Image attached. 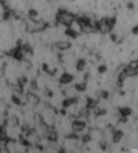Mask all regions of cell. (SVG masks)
Wrapping results in <instances>:
<instances>
[{"mask_svg":"<svg viewBox=\"0 0 138 153\" xmlns=\"http://www.w3.org/2000/svg\"><path fill=\"white\" fill-rule=\"evenodd\" d=\"M116 25V19L112 16H104L99 19V25H97V32L101 34H108Z\"/></svg>","mask_w":138,"mask_h":153,"instance_id":"6da1fadb","label":"cell"},{"mask_svg":"<svg viewBox=\"0 0 138 153\" xmlns=\"http://www.w3.org/2000/svg\"><path fill=\"white\" fill-rule=\"evenodd\" d=\"M75 19V14L70 10H59L56 13V23L68 26Z\"/></svg>","mask_w":138,"mask_h":153,"instance_id":"7a4b0ae2","label":"cell"},{"mask_svg":"<svg viewBox=\"0 0 138 153\" xmlns=\"http://www.w3.org/2000/svg\"><path fill=\"white\" fill-rule=\"evenodd\" d=\"M89 137L92 141H96V142H103L104 141V131L101 130L100 127H92L89 130Z\"/></svg>","mask_w":138,"mask_h":153,"instance_id":"3957f363","label":"cell"},{"mask_svg":"<svg viewBox=\"0 0 138 153\" xmlns=\"http://www.w3.org/2000/svg\"><path fill=\"white\" fill-rule=\"evenodd\" d=\"M126 73H127V76H137L138 75V60L128 62V64L126 66Z\"/></svg>","mask_w":138,"mask_h":153,"instance_id":"277c9868","label":"cell"},{"mask_svg":"<svg viewBox=\"0 0 138 153\" xmlns=\"http://www.w3.org/2000/svg\"><path fill=\"white\" fill-rule=\"evenodd\" d=\"M70 48H71V44L67 40H58L56 44H55V49H56V51H62V52L70 51Z\"/></svg>","mask_w":138,"mask_h":153,"instance_id":"5b68a950","label":"cell"},{"mask_svg":"<svg viewBox=\"0 0 138 153\" xmlns=\"http://www.w3.org/2000/svg\"><path fill=\"white\" fill-rule=\"evenodd\" d=\"M26 100H27L29 105H32V107H36V105L41 101V100H40V97L36 94L34 92H29V93H27V94H26Z\"/></svg>","mask_w":138,"mask_h":153,"instance_id":"8992f818","label":"cell"},{"mask_svg":"<svg viewBox=\"0 0 138 153\" xmlns=\"http://www.w3.org/2000/svg\"><path fill=\"white\" fill-rule=\"evenodd\" d=\"M74 81V75L70 73H62V75L59 76V82L62 83V85H68V83H71Z\"/></svg>","mask_w":138,"mask_h":153,"instance_id":"52a82bcc","label":"cell"},{"mask_svg":"<svg viewBox=\"0 0 138 153\" xmlns=\"http://www.w3.org/2000/svg\"><path fill=\"white\" fill-rule=\"evenodd\" d=\"M63 94H64V97H77V94H78V90H77V88H64L63 89Z\"/></svg>","mask_w":138,"mask_h":153,"instance_id":"ba28073f","label":"cell"},{"mask_svg":"<svg viewBox=\"0 0 138 153\" xmlns=\"http://www.w3.org/2000/svg\"><path fill=\"white\" fill-rule=\"evenodd\" d=\"M123 138V131L122 130H114L112 134V143H119Z\"/></svg>","mask_w":138,"mask_h":153,"instance_id":"9c48e42d","label":"cell"},{"mask_svg":"<svg viewBox=\"0 0 138 153\" xmlns=\"http://www.w3.org/2000/svg\"><path fill=\"white\" fill-rule=\"evenodd\" d=\"M85 67H86V62H85L84 59H78L77 63H75V68H77L78 71H84Z\"/></svg>","mask_w":138,"mask_h":153,"instance_id":"30bf717a","label":"cell"},{"mask_svg":"<svg viewBox=\"0 0 138 153\" xmlns=\"http://www.w3.org/2000/svg\"><path fill=\"white\" fill-rule=\"evenodd\" d=\"M133 34L138 36V26H134V27H133Z\"/></svg>","mask_w":138,"mask_h":153,"instance_id":"8fae6325","label":"cell"},{"mask_svg":"<svg viewBox=\"0 0 138 153\" xmlns=\"http://www.w3.org/2000/svg\"><path fill=\"white\" fill-rule=\"evenodd\" d=\"M137 105H138V104H137Z\"/></svg>","mask_w":138,"mask_h":153,"instance_id":"7c38bea8","label":"cell"}]
</instances>
